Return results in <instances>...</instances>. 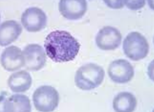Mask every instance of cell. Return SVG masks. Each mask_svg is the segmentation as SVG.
<instances>
[{"label":"cell","instance_id":"obj_5","mask_svg":"<svg viewBox=\"0 0 154 112\" xmlns=\"http://www.w3.org/2000/svg\"><path fill=\"white\" fill-rule=\"evenodd\" d=\"M22 25L29 32H38L45 28L47 17L43 11L37 7L26 9L21 17Z\"/></svg>","mask_w":154,"mask_h":112},{"label":"cell","instance_id":"obj_4","mask_svg":"<svg viewBox=\"0 0 154 112\" xmlns=\"http://www.w3.org/2000/svg\"><path fill=\"white\" fill-rule=\"evenodd\" d=\"M36 109L40 111H53L59 104V95L52 86L43 85L38 88L32 96Z\"/></svg>","mask_w":154,"mask_h":112},{"label":"cell","instance_id":"obj_11","mask_svg":"<svg viewBox=\"0 0 154 112\" xmlns=\"http://www.w3.org/2000/svg\"><path fill=\"white\" fill-rule=\"evenodd\" d=\"M23 31L22 26L17 21L9 20L3 22L0 26V45L7 46L17 40Z\"/></svg>","mask_w":154,"mask_h":112},{"label":"cell","instance_id":"obj_1","mask_svg":"<svg viewBox=\"0 0 154 112\" xmlns=\"http://www.w3.org/2000/svg\"><path fill=\"white\" fill-rule=\"evenodd\" d=\"M44 47L47 56L52 60L63 63L75 58L79 52L80 44L69 32L56 30L47 35Z\"/></svg>","mask_w":154,"mask_h":112},{"label":"cell","instance_id":"obj_13","mask_svg":"<svg viewBox=\"0 0 154 112\" xmlns=\"http://www.w3.org/2000/svg\"><path fill=\"white\" fill-rule=\"evenodd\" d=\"M32 77L29 72L20 71L12 74L8 80V85L14 92H25L30 88Z\"/></svg>","mask_w":154,"mask_h":112},{"label":"cell","instance_id":"obj_7","mask_svg":"<svg viewBox=\"0 0 154 112\" xmlns=\"http://www.w3.org/2000/svg\"><path fill=\"white\" fill-rule=\"evenodd\" d=\"M26 68L30 71H39L45 65L46 54L43 48L38 44L27 46L23 51Z\"/></svg>","mask_w":154,"mask_h":112},{"label":"cell","instance_id":"obj_15","mask_svg":"<svg viewBox=\"0 0 154 112\" xmlns=\"http://www.w3.org/2000/svg\"><path fill=\"white\" fill-rule=\"evenodd\" d=\"M125 5L129 8L137 10L143 7L145 5V1H125Z\"/></svg>","mask_w":154,"mask_h":112},{"label":"cell","instance_id":"obj_3","mask_svg":"<svg viewBox=\"0 0 154 112\" xmlns=\"http://www.w3.org/2000/svg\"><path fill=\"white\" fill-rule=\"evenodd\" d=\"M125 54L132 60L138 61L145 58L149 51V44L145 37L138 32H131L124 41Z\"/></svg>","mask_w":154,"mask_h":112},{"label":"cell","instance_id":"obj_6","mask_svg":"<svg viewBox=\"0 0 154 112\" xmlns=\"http://www.w3.org/2000/svg\"><path fill=\"white\" fill-rule=\"evenodd\" d=\"M110 79L117 83H126L130 81L134 74V68L128 61L119 59L113 61L108 69Z\"/></svg>","mask_w":154,"mask_h":112},{"label":"cell","instance_id":"obj_8","mask_svg":"<svg viewBox=\"0 0 154 112\" xmlns=\"http://www.w3.org/2000/svg\"><path fill=\"white\" fill-rule=\"evenodd\" d=\"M122 41V35L115 28L105 26L99 31L96 37V42L102 50H114L117 49Z\"/></svg>","mask_w":154,"mask_h":112},{"label":"cell","instance_id":"obj_9","mask_svg":"<svg viewBox=\"0 0 154 112\" xmlns=\"http://www.w3.org/2000/svg\"><path fill=\"white\" fill-rule=\"evenodd\" d=\"M1 63L5 70L11 72L24 66L25 61L21 49L15 46L7 48L2 53Z\"/></svg>","mask_w":154,"mask_h":112},{"label":"cell","instance_id":"obj_10","mask_svg":"<svg viewBox=\"0 0 154 112\" xmlns=\"http://www.w3.org/2000/svg\"><path fill=\"white\" fill-rule=\"evenodd\" d=\"M87 9V3L80 1H60L59 3V12L64 18L69 20H77L83 17Z\"/></svg>","mask_w":154,"mask_h":112},{"label":"cell","instance_id":"obj_2","mask_svg":"<svg viewBox=\"0 0 154 112\" xmlns=\"http://www.w3.org/2000/svg\"><path fill=\"white\" fill-rule=\"evenodd\" d=\"M105 72L100 65L88 64L76 71L75 82L76 87L83 91H91L100 86L103 81Z\"/></svg>","mask_w":154,"mask_h":112},{"label":"cell","instance_id":"obj_16","mask_svg":"<svg viewBox=\"0 0 154 112\" xmlns=\"http://www.w3.org/2000/svg\"><path fill=\"white\" fill-rule=\"evenodd\" d=\"M108 7L113 8H120L124 7L125 1H113V2H104Z\"/></svg>","mask_w":154,"mask_h":112},{"label":"cell","instance_id":"obj_12","mask_svg":"<svg viewBox=\"0 0 154 112\" xmlns=\"http://www.w3.org/2000/svg\"><path fill=\"white\" fill-rule=\"evenodd\" d=\"M3 111L7 112H29L31 111L30 100L25 95H12L5 100L3 104Z\"/></svg>","mask_w":154,"mask_h":112},{"label":"cell","instance_id":"obj_14","mask_svg":"<svg viewBox=\"0 0 154 112\" xmlns=\"http://www.w3.org/2000/svg\"><path fill=\"white\" fill-rule=\"evenodd\" d=\"M137 106L136 97L131 93L120 92L115 97L113 100V107L118 112L133 111Z\"/></svg>","mask_w":154,"mask_h":112}]
</instances>
